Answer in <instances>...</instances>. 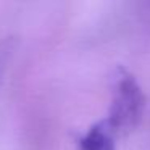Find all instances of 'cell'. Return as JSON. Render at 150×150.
Returning <instances> with one entry per match:
<instances>
[{
  "label": "cell",
  "mask_w": 150,
  "mask_h": 150,
  "mask_svg": "<svg viewBox=\"0 0 150 150\" xmlns=\"http://www.w3.org/2000/svg\"><path fill=\"white\" fill-rule=\"evenodd\" d=\"M145 97L132 74L118 68L113 84V98L105 124L113 134L131 131L142 118Z\"/></svg>",
  "instance_id": "6da1fadb"
},
{
  "label": "cell",
  "mask_w": 150,
  "mask_h": 150,
  "mask_svg": "<svg viewBox=\"0 0 150 150\" xmlns=\"http://www.w3.org/2000/svg\"><path fill=\"white\" fill-rule=\"evenodd\" d=\"M113 136L105 121H100L79 139V150H115Z\"/></svg>",
  "instance_id": "7a4b0ae2"
},
{
  "label": "cell",
  "mask_w": 150,
  "mask_h": 150,
  "mask_svg": "<svg viewBox=\"0 0 150 150\" xmlns=\"http://www.w3.org/2000/svg\"><path fill=\"white\" fill-rule=\"evenodd\" d=\"M11 40L10 39H4L0 42V76L4 73L5 66H7V62L10 58V53H11Z\"/></svg>",
  "instance_id": "3957f363"
}]
</instances>
